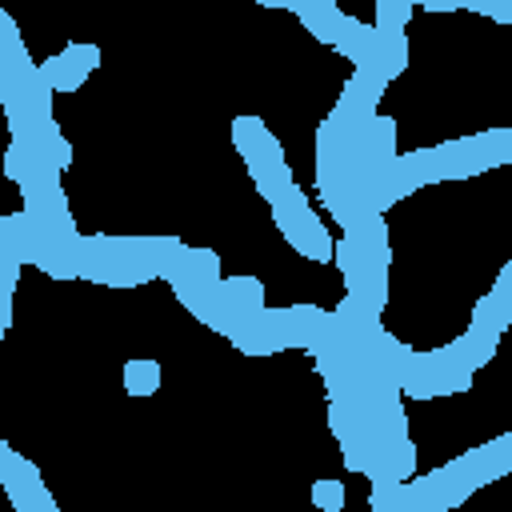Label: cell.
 <instances>
[{
    "label": "cell",
    "mask_w": 512,
    "mask_h": 512,
    "mask_svg": "<svg viewBox=\"0 0 512 512\" xmlns=\"http://www.w3.org/2000/svg\"><path fill=\"white\" fill-rule=\"evenodd\" d=\"M272 208V220H276V228L288 236V244L300 252V256H308V260H332V232L320 224V216L312 212V204H308V192H300L296 184L280 196V200H272L268 204Z\"/></svg>",
    "instance_id": "6da1fadb"
},
{
    "label": "cell",
    "mask_w": 512,
    "mask_h": 512,
    "mask_svg": "<svg viewBox=\"0 0 512 512\" xmlns=\"http://www.w3.org/2000/svg\"><path fill=\"white\" fill-rule=\"evenodd\" d=\"M356 68H372V72H380V76L392 84V80L408 68V40H404V28H376L372 48H368L364 64H356Z\"/></svg>",
    "instance_id": "7a4b0ae2"
},
{
    "label": "cell",
    "mask_w": 512,
    "mask_h": 512,
    "mask_svg": "<svg viewBox=\"0 0 512 512\" xmlns=\"http://www.w3.org/2000/svg\"><path fill=\"white\" fill-rule=\"evenodd\" d=\"M472 324H476V328H488V332H496V336H504V328L512 324V264H504L500 276H496V284H492V292L476 300Z\"/></svg>",
    "instance_id": "3957f363"
},
{
    "label": "cell",
    "mask_w": 512,
    "mask_h": 512,
    "mask_svg": "<svg viewBox=\"0 0 512 512\" xmlns=\"http://www.w3.org/2000/svg\"><path fill=\"white\" fill-rule=\"evenodd\" d=\"M232 148L244 156V164H252V160H284L280 140L264 128L260 116H236L232 120Z\"/></svg>",
    "instance_id": "277c9868"
},
{
    "label": "cell",
    "mask_w": 512,
    "mask_h": 512,
    "mask_svg": "<svg viewBox=\"0 0 512 512\" xmlns=\"http://www.w3.org/2000/svg\"><path fill=\"white\" fill-rule=\"evenodd\" d=\"M392 176H396V188L400 196L424 188V184H440V164H436V148H416V152H396L392 160Z\"/></svg>",
    "instance_id": "5b68a950"
},
{
    "label": "cell",
    "mask_w": 512,
    "mask_h": 512,
    "mask_svg": "<svg viewBox=\"0 0 512 512\" xmlns=\"http://www.w3.org/2000/svg\"><path fill=\"white\" fill-rule=\"evenodd\" d=\"M4 176L12 180V184H20V188H32V184H52V180H60V168H52V164H44L40 156H32L24 144H8V152H4Z\"/></svg>",
    "instance_id": "8992f818"
},
{
    "label": "cell",
    "mask_w": 512,
    "mask_h": 512,
    "mask_svg": "<svg viewBox=\"0 0 512 512\" xmlns=\"http://www.w3.org/2000/svg\"><path fill=\"white\" fill-rule=\"evenodd\" d=\"M292 12H296L300 24H304L316 40H324V44H332V40L340 36V28H344V12H340L332 0H300Z\"/></svg>",
    "instance_id": "52a82bcc"
},
{
    "label": "cell",
    "mask_w": 512,
    "mask_h": 512,
    "mask_svg": "<svg viewBox=\"0 0 512 512\" xmlns=\"http://www.w3.org/2000/svg\"><path fill=\"white\" fill-rule=\"evenodd\" d=\"M248 176H252L256 192H260L268 204H272V200H280V196L296 184L284 160H252V164H248Z\"/></svg>",
    "instance_id": "ba28073f"
},
{
    "label": "cell",
    "mask_w": 512,
    "mask_h": 512,
    "mask_svg": "<svg viewBox=\"0 0 512 512\" xmlns=\"http://www.w3.org/2000/svg\"><path fill=\"white\" fill-rule=\"evenodd\" d=\"M372 36H376V24H364V20H356V16H344V28H340V36L332 40V48H336L340 56H348L352 64H364V56H368V48H372Z\"/></svg>",
    "instance_id": "9c48e42d"
},
{
    "label": "cell",
    "mask_w": 512,
    "mask_h": 512,
    "mask_svg": "<svg viewBox=\"0 0 512 512\" xmlns=\"http://www.w3.org/2000/svg\"><path fill=\"white\" fill-rule=\"evenodd\" d=\"M40 72H44V80H48V88H52V92H76V88L88 80V72H84L68 52L48 56V60L40 64Z\"/></svg>",
    "instance_id": "30bf717a"
},
{
    "label": "cell",
    "mask_w": 512,
    "mask_h": 512,
    "mask_svg": "<svg viewBox=\"0 0 512 512\" xmlns=\"http://www.w3.org/2000/svg\"><path fill=\"white\" fill-rule=\"evenodd\" d=\"M124 388L128 396H152L160 388V364L148 356H136L124 364Z\"/></svg>",
    "instance_id": "8fae6325"
},
{
    "label": "cell",
    "mask_w": 512,
    "mask_h": 512,
    "mask_svg": "<svg viewBox=\"0 0 512 512\" xmlns=\"http://www.w3.org/2000/svg\"><path fill=\"white\" fill-rule=\"evenodd\" d=\"M4 492H8L16 512H56V500L44 488V480H36V484H4Z\"/></svg>",
    "instance_id": "7c38bea8"
},
{
    "label": "cell",
    "mask_w": 512,
    "mask_h": 512,
    "mask_svg": "<svg viewBox=\"0 0 512 512\" xmlns=\"http://www.w3.org/2000/svg\"><path fill=\"white\" fill-rule=\"evenodd\" d=\"M476 140H480V152H484L488 168H500V164L512 160V132H508V128H488V132H480Z\"/></svg>",
    "instance_id": "4fadbf2b"
},
{
    "label": "cell",
    "mask_w": 512,
    "mask_h": 512,
    "mask_svg": "<svg viewBox=\"0 0 512 512\" xmlns=\"http://www.w3.org/2000/svg\"><path fill=\"white\" fill-rule=\"evenodd\" d=\"M312 504L320 512H340L344 508V484L340 480H316L312 484Z\"/></svg>",
    "instance_id": "5bb4252c"
},
{
    "label": "cell",
    "mask_w": 512,
    "mask_h": 512,
    "mask_svg": "<svg viewBox=\"0 0 512 512\" xmlns=\"http://www.w3.org/2000/svg\"><path fill=\"white\" fill-rule=\"evenodd\" d=\"M64 52H68L84 72H92V68L100 64V48H96V44H80V40H72V44H64Z\"/></svg>",
    "instance_id": "9a60e30c"
},
{
    "label": "cell",
    "mask_w": 512,
    "mask_h": 512,
    "mask_svg": "<svg viewBox=\"0 0 512 512\" xmlns=\"http://www.w3.org/2000/svg\"><path fill=\"white\" fill-rule=\"evenodd\" d=\"M420 8H428V12H452V8H472V12H480L484 0H420Z\"/></svg>",
    "instance_id": "2e32d148"
},
{
    "label": "cell",
    "mask_w": 512,
    "mask_h": 512,
    "mask_svg": "<svg viewBox=\"0 0 512 512\" xmlns=\"http://www.w3.org/2000/svg\"><path fill=\"white\" fill-rule=\"evenodd\" d=\"M484 16H492L496 24H512V0H484V8H480Z\"/></svg>",
    "instance_id": "e0dca14e"
},
{
    "label": "cell",
    "mask_w": 512,
    "mask_h": 512,
    "mask_svg": "<svg viewBox=\"0 0 512 512\" xmlns=\"http://www.w3.org/2000/svg\"><path fill=\"white\" fill-rule=\"evenodd\" d=\"M256 4H264V8H296L300 0H256Z\"/></svg>",
    "instance_id": "ac0fdd59"
},
{
    "label": "cell",
    "mask_w": 512,
    "mask_h": 512,
    "mask_svg": "<svg viewBox=\"0 0 512 512\" xmlns=\"http://www.w3.org/2000/svg\"><path fill=\"white\" fill-rule=\"evenodd\" d=\"M0 340H4V328H0Z\"/></svg>",
    "instance_id": "d6986e66"
}]
</instances>
